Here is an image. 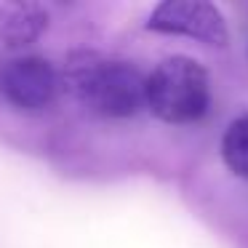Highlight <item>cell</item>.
Here are the masks:
<instances>
[{
	"mask_svg": "<svg viewBox=\"0 0 248 248\" xmlns=\"http://www.w3.org/2000/svg\"><path fill=\"white\" fill-rule=\"evenodd\" d=\"M64 86L83 107L102 118H134L147 107V78L125 62L80 54L64 67Z\"/></svg>",
	"mask_w": 248,
	"mask_h": 248,
	"instance_id": "cell-1",
	"label": "cell"
},
{
	"mask_svg": "<svg viewBox=\"0 0 248 248\" xmlns=\"http://www.w3.org/2000/svg\"><path fill=\"white\" fill-rule=\"evenodd\" d=\"M208 104V72L189 56H168L147 78V107L166 123H195Z\"/></svg>",
	"mask_w": 248,
	"mask_h": 248,
	"instance_id": "cell-2",
	"label": "cell"
},
{
	"mask_svg": "<svg viewBox=\"0 0 248 248\" xmlns=\"http://www.w3.org/2000/svg\"><path fill=\"white\" fill-rule=\"evenodd\" d=\"M147 27L155 32H168V35H187L200 43L208 46H227L230 32H227L224 16L219 8L205 3V0H168L152 11Z\"/></svg>",
	"mask_w": 248,
	"mask_h": 248,
	"instance_id": "cell-3",
	"label": "cell"
},
{
	"mask_svg": "<svg viewBox=\"0 0 248 248\" xmlns=\"http://www.w3.org/2000/svg\"><path fill=\"white\" fill-rule=\"evenodd\" d=\"M59 91V75L40 56H22L0 70V93L19 109H43Z\"/></svg>",
	"mask_w": 248,
	"mask_h": 248,
	"instance_id": "cell-4",
	"label": "cell"
},
{
	"mask_svg": "<svg viewBox=\"0 0 248 248\" xmlns=\"http://www.w3.org/2000/svg\"><path fill=\"white\" fill-rule=\"evenodd\" d=\"M48 27V14L38 3H3L0 6V40L11 48L30 46Z\"/></svg>",
	"mask_w": 248,
	"mask_h": 248,
	"instance_id": "cell-5",
	"label": "cell"
},
{
	"mask_svg": "<svg viewBox=\"0 0 248 248\" xmlns=\"http://www.w3.org/2000/svg\"><path fill=\"white\" fill-rule=\"evenodd\" d=\"M221 157L235 176L248 179V115L230 123L221 139Z\"/></svg>",
	"mask_w": 248,
	"mask_h": 248,
	"instance_id": "cell-6",
	"label": "cell"
}]
</instances>
